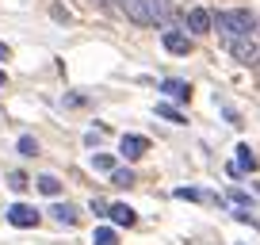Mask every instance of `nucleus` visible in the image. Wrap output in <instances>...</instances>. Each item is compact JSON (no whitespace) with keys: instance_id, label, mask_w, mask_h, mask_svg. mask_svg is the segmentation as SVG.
I'll return each mask as SVG.
<instances>
[{"instance_id":"obj_1","label":"nucleus","mask_w":260,"mask_h":245,"mask_svg":"<svg viewBox=\"0 0 260 245\" xmlns=\"http://www.w3.org/2000/svg\"><path fill=\"white\" fill-rule=\"evenodd\" d=\"M211 27H218L222 39H241V35L256 31V19H252L245 8H234V12H218V16H211Z\"/></svg>"},{"instance_id":"obj_2","label":"nucleus","mask_w":260,"mask_h":245,"mask_svg":"<svg viewBox=\"0 0 260 245\" xmlns=\"http://www.w3.org/2000/svg\"><path fill=\"white\" fill-rule=\"evenodd\" d=\"M226 50L241 62V66H252V62H260V46L252 42V35H241V39H226Z\"/></svg>"},{"instance_id":"obj_3","label":"nucleus","mask_w":260,"mask_h":245,"mask_svg":"<svg viewBox=\"0 0 260 245\" xmlns=\"http://www.w3.org/2000/svg\"><path fill=\"white\" fill-rule=\"evenodd\" d=\"M142 8H146L149 27H169V23H176V16H172V0H142Z\"/></svg>"},{"instance_id":"obj_4","label":"nucleus","mask_w":260,"mask_h":245,"mask_svg":"<svg viewBox=\"0 0 260 245\" xmlns=\"http://www.w3.org/2000/svg\"><path fill=\"white\" fill-rule=\"evenodd\" d=\"M4 215H8V222H12V226H19V230H35L42 222V215L35 211L31 203H12Z\"/></svg>"},{"instance_id":"obj_5","label":"nucleus","mask_w":260,"mask_h":245,"mask_svg":"<svg viewBox=\"0 0 260 245\" xmlns=\"http://www.w3.org/2000/svg\"><path fill=\"white\" fill-rule=\"evenodd\" d=\"M161 42H165V50H169V54H191V35L187 31H180V27H165L161 31Z\"/></svg>"},{"instance_id":"obj_6","label":"nucleus","mask_w":260,"mask_h":245,"mask_svg":"<svg viewBox=\"0 0 260 245\" xmlns=\"http://www.w3.org/2000/svg\"><path fill=\"white\" fill-rule=\"evenodd\" d=\"M146 149H149V138H146V134H122V142H119V154L126 157V161L146 157Z\"/></svg>"},{"instance_id":"obj_7","label":"nucleus","mask_w":260,"mask_h":245,"mask_svg":"<svg viewBox=\"0 0 260 245\" xmlns=\"http://www.w3.org/2000/svg\"><path fill=\"white\" fill-rule=\"evenodd\" d=\"M184 23H187V35H191V39H195V35H211L214 31V27H211V12H207V8H191Z\"/></svg>"},{"instance_id":"obj_8","label":"nucleus","mask_w":260,"mask_h":245,"mask_svg":"<svg viewBox=\"0 0 260 245\" xmlns=\"http://www.w3.org/2000/svg\"><path fill=\"white\" fill-rule=\"evenodd\" d=\"M157 88H161L169 100H176V104H187V100H191V84L180 81V77H169V81H161Z\"/></svg>"},{"instance_id":"obj_9","label":"nucleus","mask_w":260,"mask_h":245,"mask_svg":"<svg viewBox=\"0 0 260 245\" xmlns=\"http://www.w3.org/2000/svg\"><path fill=\"white\" fill-rule=\"evenodd\" d=\"M50 219H54L57 226H77V222H81V211H77L73 203H54L50 207Z\"/></svg>"},{"instance_id":"obj_10","label":"nucleus","mask_w":260,"mask_h":245,"mask_svg":"<svg viewBox=\"0 0 260 245\" xmlns=\"http://www.w3.org/2000/svg\"><path fill=\"white\" fill-rule=\"evenodd\" d=\"M107 219H111L115 226H134L138 215H134V207H130V203H107Z\"/></svg>"},{"instance_id":"obj_11","label":"nucleus","mask_w":260,"mask_h":245,"mask_svg":"<svg viewBox=\"0 0 260 245\" xmlns=\"http://www.w3.org/2000/svg\"><path fill=\"white\" fill-rule=\"evenodd\" d=\"M176 199H191V203H218L214 192H203V188H176Z\"/></svg>"},{"instance_id":"obj_12","label":"nucleus","mask_w":260,"mask_h":245,"mask_svg":"<svg viewBox=\"0 0 260 245\" xmlns=\"http://www.w3.org/2000/svg\"><path fill=\"white\" fill-rule=\"evenodd\" d=\"M35 188H39L42 196L57 199V196H61V180H57V176H50V172H46V176H39V184H35Z\"/></svg>"},{"instance_id":"obj_13","label":"nucleus","mask_w":260,"mask_h":245,"mask_svg":"<svg viewBox=\"0 0 260 245\" xmlns=\"http://www.w3.org/2000/svg\"><path fill=\"white\" fill-rule=\"evenodd\" d=\"M256 154H252V149H249V142H241V146H237V169H245V172H252V169H256Z\"/></svg>"},{"instance_id":"obj_14","label":"nucleus","mask_w":260,"mask_h":245,"mask_svg":"<svg viewBox=\"0 0 260 245\" xmlns=\"http://www.w3.org/2000/svg\"><path fill=\"white\" fill-rule=\"evenodd\" d=\"M107 176H111V184H115V188H130V184H134V172H130V169H119V165H115V169L107 172Z\"/></svg>"},{"instance_id":"obj_15","label":"nucleus","mask_w":260,"mask_h":245,"mask_svg":"<svg viewBox=\"0 0 260 245\" xmlns=\"http://www.w3.org/2000/svg\"><path fill=\"white\" fill-rule=\"evenodd\" d=\"M92 245H119V234H115L111 226H100L96 234H92Z\"/></svg>"},{"instance_id":"obj_16","label":"nucleus","mask_w":260,"mask_h":245,"mask_svg":"<svg viewBox=\"0 0 260 245\" xmlns=\"http://www.w3.org/2000/svg\"><path fill=\"white\" fill-rule=\"evenodd\" d=\"M16 149H19V154H23V157H39V142H35L31 134H19Z\"/></svg>"},{"instance_id":"obj_17","label":"nucleus","mask_w":260,"mask_h":245,"mask_svg":"<svg viewBox=\"0 0 260 245\" xmlns=\"http://www.w3.org/2000/svg\"><path fill=\"white\" fill-rule=\"evenodd\" d=\"M8 188L12 192H27L31 188V176H27V172H8Z\"/></svg>"},{"instance_id":"obj_18","label":"nucleus","mask_w":260,"mask_h":245,"mask_svg":"<svg viewBox=\"0 0 260 245\" xmlns=\"http://www.w3.org/2000/svg\"><path fill=\"white\" fill-rule=\"evenodd\" d=\"M92 169H96V172H111L115 169V157L111 154H92Z\"/></svg>"},{"instance_id":"obj_19","label":"nucleus","mask_w":260,"mask_h":245,"mask_svg":"<svg viewBox=\"0 0 260 245\" xmlns=\"http://www.w3.org/2000/svg\"><path fill=\"white\" fill-rule=\"evenodd\" d=\"M157 115H161V119H169V122H187L184 115H180V107H172V104H157Z\"/></svg>"},{"instance_id":"obj_20","label":"nucleus","mask_w":260,"mask_h":245,"mask_svg":"<svg viewBox=\"0 0 260 245\" xmlns=\"http://www.w3.org/2000/svg\"><path fill=\"white\" fill-rule=\"evenodd\" d=\"M226 199H230V203H234V207H245V211H249V207H252V199L245 196L241 188H230V192H226Z\"/></svg>"},{"instance_id":"obj_21","label":"nucleus","mask_w":260,"mask_h":245,"mask_svg":"<svg viewBox=\"0 0 260 245\" xmlns=\"http://www.w3.org/2000/svg\"><path fill=\"white\" fill-rule=\"evenodd\" d=\"M88 211L96 215V219H107V199H100V196H96V199L88 203Z\"/></svg>"},{"instance_id":"obj_22","label":"nucleus","mask_w":260,"mask_h":245,"mask_svg":"<svg viewBox=\"0 0 260 245\" xmlns=\"http://www.w3.org/2000/svg\"><path fill=\"white\" fill-rule=\"evenodd\" d=\"M12 57V50H8V42H0V62H8Z\"/></svg>"},{"instance_id":"obj_23","label":"nucleus","mask_w":260,"mask_h":245,"mask_svg":"<svg viewBox=\"0 0 260 245\" xmlns=\"http://www.w3.org/2000/svg\"><path fill=\"white\" fill-rule=\"evenodd\" d=\"M96 4H100L104 12H115V0H96Z\"/></svg>"},{"instance_id":"obj_24","label":"nucleus","mask_w":260,"mask_h":245,"mask_svg":"<svg viewBox=\"0 0 260 245\" xmlns=\"http://www.w3.org/2000/svg\"><path fill=\"white\" fill-rule=\"evenodd\" d=\"M0 84H8V73H4V69H0Z\"/></svg>"},{"instance_id":"obj_25","label":"nucleus","mask_w":260,"mask_h":245,"mask_svg":"<svg viewBox=\"0 0 260 245\" xmlns=\"http://www.w3.org/2000/svg\"><path fill=\"white\" fill-rule=\"evenodd\" d=\"M256 46H260V42H256Z\"/></svg>"}]
</instances>
